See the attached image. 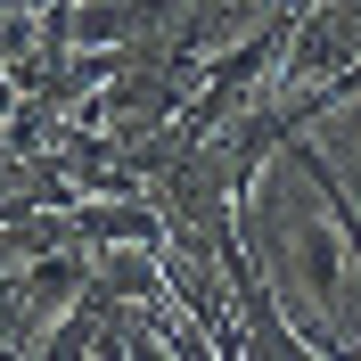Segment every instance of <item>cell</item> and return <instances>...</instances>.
I'll return each instance as SVG.
<instances>
[{"instance_id": "6da1fadb", "label": "cell", "mask_w": 361, "mask_h": 361, "mask_svg": "<svg viewBox=\"0 0 361 361\" xmlns=\"http://www.w3.org/2000/svg\"><path fill=\"white\" fill-rule=\"evenodd\" d=\"M74 247H164V205L140 189V197H82L66 205Z\"/></svg>"}]
</instances>
